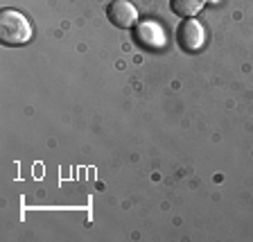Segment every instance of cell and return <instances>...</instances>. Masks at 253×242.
I'll return each mask as SVG.
<instances>
[{
	"label": "cell",
	"mask_w": 253,
	"mask_h": 242,
	"mask_svg": "<svg viewBox=\"0 0 253 242\" xmlns=\"http://www.w3.org/2000/svg\"><path fill=\"white\" fill-rule=\"evenodd\" d=\"M136 41L147 50H161L168 46V34L156 21H142L136 25Z\"/></svg>",
	"instance_id": "3957f363"
},
{
	"label": "cell",
	"mask_w": 253,
	"mask_h": 242,
	"mask_svg": "<svg viewBox=\"0 0 253 242\" xmlns=\"http://www.w3.org/2000/svg\"><path fill=\"white\" fill-rule=\"evenodd\" d=\"M32 39V25L21 11L2 9L0 14V41L9 48L25 46Z\"/></svg>",
	"instance_id": "6da1fadb"
},
{
	"label": "cell",
	"mask_w": 253,
	"mask_h": 242,
	"mask_svg": "<svg viewBox=\"0 0 253 242\" xmlns=\"http://www.w3.org/2000/svg\"><path fill=\"white\" fill-rule=\"evenodd\" d=\"M106 16H109V21L116 27H120V30H129V27L138 25V9L129 0H113V2L106 7Z\"/></svg>",
	"instance_id": "277c9868"
},
{
	"label": "cell",
	"mask_w": 253,
	"mask_h": 242,
	"mask_svg": "<svg viewBox=\"0 0 253 242\" xmlns=\"http://www.w3.org/2000/svg\"><path fill=\"white\" fill-rule=\"evenodd\" d=\"M176 39L183 52L195 54L206 46V27L197 18H185L176 30Z\"/></svg>",
	"instance_id": "7a4b0ae2"
},
{
	"label": "cell",
	"mask_w": 253,
	"mask_h": 242,
	"mask_svg": "<svg viewBox=\"0 0 253 242\" xmlns=\"http://www.w3.org/2000/svg\"><path fill=\"white\" fill-rule=\"evenodd\" d=\"M206 2H217V0H169V9L181 18H195Z\"/></svg>",
	"instance_id": "5b68a950"
}]
</instances>
